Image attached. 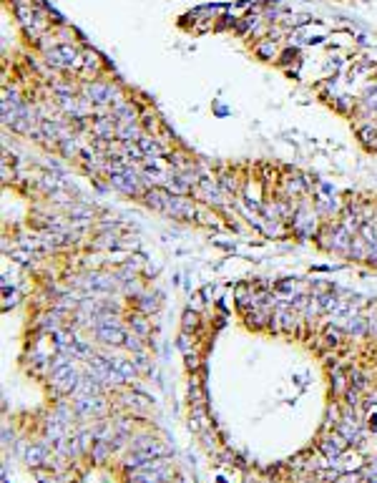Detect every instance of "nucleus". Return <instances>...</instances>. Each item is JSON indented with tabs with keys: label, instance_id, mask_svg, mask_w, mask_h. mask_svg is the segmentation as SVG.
<instances>
[{
	"label": "nucleus",
	"instance_id": "1",
	"mask_svg": "<svg viewBox=\"0 0 377 483\" xmlns=\"http://www.w3.org/2000/svg\"><path fill=\"white\" fill-rule=\"evenodd\" d=\"M45 58H48V63L55 66V68H68V66H76L78 53H76V48H71V45H58V48L48 50Z\"/></svg>",
	"mask_w": 377,
	"mask_h": 483
},
{
	"label": "nucleus",
	"instance_id": "2",
	"mask_svg": "<svg viewBox=\"0 0 377 483\" xmlns=\"http://www.w3.org/2000/svg\"><path fill=\"white\" fill-rule=\"evenodd\" d=\"M85 96L93 103H111V98H116V88L108 83H91L85 88Z\"/></svg>",
	"mask_w": 377,
	"mask_h": 483
},
{
	"label": "nucleus",
	"instance_id": "3",
	"mask_svg": "<svg viewBox=\"0 0 377 483\" xmlns=\"http://www.w3.org/2000/svg\"><path fill=\"white\" fill-rule=\"evenodd\" d=\"M164 214L173 217V219H189V217H194V206H191V201L181 199V197H171Z\"/></svg>",
	"mask_w": 377,
	"mask_h": 483
},
{
	"label": "nucleus",
	"instance_id": "4",
	"mask_svg": "<svg viewBox=\"0 0 377 483\" xmlns=\"http://www.w3.org/2000/svg\"><path fill=\"white\" fill-rule=\"evenodd\" d=\"M76 410H78L81 415H96V413H103V410H106V403L101 400L98 395H85V398H78Z\"/></svg>",
	"mask_w": 377,
	"mask_h": 483
},
{
	"label": "nucleus",
	"instance_id": "5",
	"mask_svg": "<svg viewBox=\"0 0 377 483\" xmlns=\"http://www.w3.org/2000/svg\"><path fill=\"white\" fill-rule=\"evenodd\" d=\"M96 335H98V340L106 342V345H124L126 342V332L121 327H98Z\"/></svg>",
	"mask_w": 377,
	"mask_h": 483
},
{
	"label": "nucleus",
	"instance_id": "6",
	"mask_svg": "<svg viewBox=\"0 0 377 483\" xmlns=\"http://www.w3.org/2000/svg\"><path fill=\"white\" fill-rule=\"evenodd\" d=\"M168 199H171V194H168L166 189H149L146 192V204L151 209H156V211H166Z\"/></svg>",
	"mask_w": 377,
	"mask_h": 483
},
{
	"label": "nucleus",
	"instance_id": "7",
	"mask_svg": "<svg viewBox=\"0 0 377 483\" xmlns=\"http://www.w3.org/2000/svg\"><path fill=\"white\" fill-rule=\"evenodd\" d=\"M61 106L73 114V116H85L91 109H88V101H81V98H73V96H61Z\"/></svg>",
	"mask_w": 377,
	"mask_h": 483
},
{
	"label": "nucleus",
	"instance_id": "8",
	"mask_svg": "<svg viewBox=\"0 0 377 483\" xmlns=\"http://www.w3.org/2000/svg\"><path fill=\"white\" fill-rule=\"evenodd\" d=\"M339 325L344 327V332H347V335H357V337H360V335H367V332H370L367 322L362 320V317H357V315H355V317H347V320L339 322Z\"/></svg>",
	"mask_w": 377,
	"mask_h": 483
},
{
	"label": "nucleus",
	"instance_id": "9",
	"mask_svg": "<svg viewBox=\"0 0 377 483\" xmlns=\"http://www.w3.org/2000/svg\"><path fill=\"white\" fill-rule=\"evenodd\" d=\"M98 383L101 380H96L93 375H88V378H81V383H78V388H76V398H85V395H98Z\"/></svg>",
	"mask_w": 377,
	"mask_h": 483
},
{
	"label": "nucleus",
	"instance_id": "10",
	"mask_svg": "<svg viewBox=\"0 0 377 483\" xmlns=\"http://www.w3.org/2000/svg\"><path fill=\"white\" fill-rule=\"evenodd\" d=\"M344 445H347V441H344V438H342L339 433H335L332 438H327V441L322 443V450H325V453H327V455H330V458L335 461L337 455H339V453L344 450Z\"/></svg>",
	"mask_w": 377,
	"mask_h": 483
},
{
	"label": "nucleus",
	"instance_id": "11",
	"mask_svg": "<svg viewBox=\"0 0 377 483\" xmlns=\"http://www.w3.org/2000/svg\"><path fill=\"white\" fill-rule=\"evenodd\" d=\"M347 257H352V259H370V242L362 239V237H355Z\"/></svg>",
	"mask_w": 377,
	"mask_h": 483
},
{
	"label": "nucleus",
	"instance_id": "12",
	"mask_svg": "<svg viewBox=\"0 0 377 483\" xmlns=\"http://www.w3.org/2000/svg\"><path fill=\"white\" fill-rule=\"evenodd\" d=\"M357 423H355V418L350 420V418H342V423H339V436L344 438L347 443H352V441H357Z\"/></svg>",
	"mask_w": 377,
	"mask_h": 483
},
{
	"label": "nucleus",
	"instance_id": "13",
	"mask_svg": "<svg viewBox=\"0 0 377 483\" xmlns=\"http://www.w3.org/2000/svg\"><path fill=\"white\" fill-rule=\"evenodd\" d=\"M111 121H116V116H108V119H98L96 123H93V131L101 136V139H111L116 131H113V123Z\"/></svg>",
	"mask_w": 377,
	"mask_h": 483
},
{
	"label": "nucleus",
	"instance_id": "14",
	"mask_svg": "<svg viewBox=\"0 0 377 483\" xmlns=\"http://www.w3.org/2000/svg\"><path fill=\"white\" fill-rule=\"evenodd\" d=\"M116 136L124 139V141H138L141 139V131L136 128V123H121L116 128Z\"/></svg>",
	"mask_w": 377,
	"mask_h": 483
},
{
	"label": "nucleus",
	"instance_id": "15",
	"mask_svg": "<svg viewBox=\"0 0 377 483\" xmlns=\"http://www.w3.org/2000/svg\"><path fill=\"white\" fill-rule=\"evenodd\" d=\"M138 151H141L143 156H159V154H161V146H159L154 139L141 136V139H138Z\"/></svg>",
	"mask_w": 377,
	"mask_h": 483
},
{
	"label": "nucleus",
	"instance_id": "16",
	"mask_svg": "<svg viewBox=\"0 0 377 483\" xmlns=\"http://www.w3.org/2000/svg\"><path fill=\"white\" fill-rule=\"evenodd\" d=\"M25 461H28L31 466L45 463V445H33V448H28V450H25Z\"/></svg>",
	"mask_w": 377,
	"mask_h": 483
},
{
	"label": "nucleus",
	"instance_id": "17",
	"mask_svg": "<svg viewBox=\"0 0 377 483\" xmlns=\"http://www.w3.org/2000/svg\"><path fill=\"white\" fill-rule=\"evenodd\" d=\"M111 365H113V370H119L121 375H124V380H128V378H133L136 375V365L133 362H126V360H111Z\"/></svg>",
	"mask_w": 377,
	"mask_h": 483
},
{
	"label": "nucleus",
	"instance_id": "18",
	"mask_svg": "<svg viewBox=\"0 0 377 483\" xmlns=\"http://www.w3.org/2000/svg\"><path fill=\"white\" fill-rule=\"evenodd\" d=\"M111 450H113V448H111V443H103V441H98V443H96V445H93V458H96V461L101 463V461H103V458H106V455H108Z\"/></svg>",
	"mask_w": 377,
	"mask_h": 483
},
{
	"label": "nucleus",
	"instance_id": "19",
	"mask_svg": "<svg viewBox=\"0 0 377 483\" xmlns=\"http://www.w3.org/2000/svg\"><path fill=\"white\" fill-rule=\"evenodd\" d=\"M332 378H335V393H344V375H342L339 365L332 367Z\"/></svg>",
	"mask_w": 377,
	"mask_h": 483
},
{
	"label": "nucleus",
	"instance_id": "20",
	"mask_svg": "<svg viewBox=\"0 0 377 483\" xmlns=\"http://www.w3.org/2000/svg\"><path fill=\"white\" fill-rule=\"evenodd\" d=\"M128 350H136V353H141L143 350V345H141V335H126V342H124Z\"/></svg>",
	"mask_w": 377,
	"mask_h": 483
},
{
	"label": "nucleus",
	"instance_id": "21",
	"mask_svg": "<svg viewBox=\"0 0 377 483\" xmlns=\"http://www.w3.org/2000/svg\"><path fill=\"white\" fill-rule=\"evenodd\" d=\"M156 300H159L156 294H154V297L146 294V297H141V307H143L146 312H156V310H159V302H156Z\"/></svg>",
	"mask_w": 377,
	"mask_h": 483
},
{
	"label": "nucleus",
	"instance_id": "22",
	"mask_svg": "<svg viewBox=\"0 0 377 483\" xmlns=\"http://www.w3.org/2000/svg\"><path fill=\"white\" fill-rule=\"evenodd\" d=\"M93 438H96L93 433L83 431V433L78 436V445H81V450H88V448H93V445H96V443H93Z\"/></svg>",
	"mask_w": 377,
	"mask_h": 483
},
{
	"label": "nucleus",
	"instance_id": "23",
	"mask_svg": "<svg viewBox=\"0 0 377 483\" xmlns=\"http://www.w3.org/2000/svg\"><path fill=\"white\" fill-rule=\"evenodd\" d=\"M350 380H352L355 390H362V388H365V378H362V375H360L357 370H352V372H350Z\"/></svg>",
	"mask_w": 377,
	"mask_h": 483
},
{
	"label": "nucleus",
	"instance_id": "24",
	"mask_svg": "<svg viewBox=\"0 0 377 483\" xmlns=\"http://www.w3.org/2000/svg\"><path fill=\"white\" fill-rule=\"evenodd\" d=\"M71 217H78V219H91V209H81V206H71Z\"/></svg>",
	"mask_w": 377,
	"mask_h": 483
},
{
	"label": "nucleus",
	"instance_id": "25",
	"mask_svg": "<svg viewBox=\"0 0 377 483\" xmlns=\"http://www.w3.org/2000/svg\"><path fill=\"white\" fill-rule=\"evenodd\" d=\"M342 335H344V332H342V330H337V327H335V330H330V332H327V342H330V345H337V342L342 340Z\"/></svg>",
	"mask_w": 377,
	"mask_h": 483
},
{
	"label": "nucleus",
	"instance_id": "26",
	"mask_svg": "<svg viewBox=\"0 0 377 483\" xmlns=\"http://www.w3.org/2000/svg\"><path fill=\"white\" fill-rule=\"evenodd\" d=\"M259 56L272 58V56H274V43H262V45H259Z\"/></svg>",
	"mask_w": 377,
	"mask_h": 483
},
{
	"label": "nucleus",
	"instance_id": "27",
	"mask_svg": "<svg viewBox=\"0 0 377 483\" xmlns=\"http://www.w3.org/2000/svg\"><path fill=\"white\" fill-rule=\"evenodd\" d=\"M133 330H136V335H146L149 332V327H146L143 320H133Z\"/></svg>",
	"mask_w": 377,
	"mask_h": 483
},
{
	"label": "nucleus",
	"instance_id": "28",
	"mask_svg": "<svg viewBox=\"0 0 377 483\" xmlns=\"http://www.w3.org/2000/svg\"><path fill=\"white\" fill-rule=\"evenodd\" d=\"M76 151V144H73V139H63V154L68 156V154H73Z\"/></svg>",
	"mask_w": 377,
	"mask_h": 483
},
{
	"label": "nucleus",
	"instance_id": "29",
	"mask_svg": "<svg viewBox=\"0 0 377 483\" xmlns=\"http://www.w3.org/2000/svg\"><path fill=\"white\" fill-rule=\"evenodd\" d=\"M184 325H186V327H194V325H196V315H189V312H186V315H184Z\"/></svg>",
	"mask_w": 377,
	"mask_h": 483
},
{
	"label": "nucleus",
	"instance_id": "30",
	"mask_svg": "<svg viewBox=\"0 0 377 483\" xmlns=\"http://www.w3.org/2000/svg\"><path fill=\"white\" fill-rule=\"evenodd\" d=\"M186 362H189V367H191V370H196V367H199V358H196V355H186Z\"/></svg>",
	"mask_w": 377,
	"mask_h": 483
},
{
	"label": "nucleus",
	"instance_id": "31",
	"mask_svg": "<svg viewBox=\"0 0 377 483\" xmlns=\"http://www.w3.org/2000/svg\"><path fill=\"white\" fill-rule=\"evenodd\" d=\"M367 327H370V332H372V335H377V317L367 322Z\"/></svg>",
	"mask_w": 377,
	"mask_h": 483
},
{
	"label": "nucleus",
	"instance_id": "32",
	"mask_svg": "<svg viewBox=\"0 0 377 483\" xmlns=\"http://www.w3.org/2000/svg\"><path fill=\"white\" fill-rule=\"evenodd\" d=\"M131 483H146L143 478H136V481H131Z\"/></svg>",
	"mask_w": 377,
	"mask_h": 483
}]
</instances>
